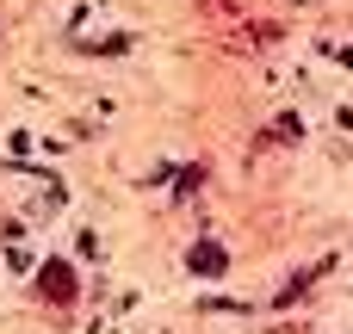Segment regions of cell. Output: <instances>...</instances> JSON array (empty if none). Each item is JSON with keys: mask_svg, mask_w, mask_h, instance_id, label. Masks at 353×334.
Segmentation results:
<instances>
[{"mask_svg": "<svg viewBox=\"0 0 353 334\" xmlns=\"http://www.w3.org/2000/svg\"><path fill=\"white\" fill-rule=\"evenodd\" d=\"M37 285H43V298L68 304V298H74V267H68V260H50V267L37 273Z\"/></svg>", "mask_w": 353, "mask_h": 334, "instance_id": "1", "label": "cell"}, {"mask_svg": "<svg viewBox=\"0 0 353 334\" xmlns=\"http://www.w3.org/2000/svg\"><path fill=\"white\" fill-rule=\"evenodd\" d=\"M186 267H192V273H199V279H217V273H223V267H230V254H223V248H217V242H199V248H192V254H186Z\"/></svg>", "mask_w": 353, "mask_h": 334, "instance_id": "2", "label": "cell"}]
</instances>
